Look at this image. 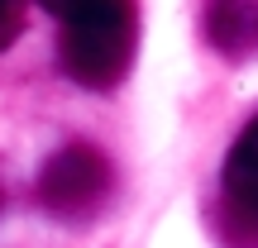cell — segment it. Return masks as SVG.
I'll use <instances>...</instances> for the list:
<instances>
[{
    "mask_svg": "<svg viewBox=\"0 0 258 248\" xmlns=\"http://www.w3.org/2000/svg\"><path fill=\"white\" fill-rule=\"evenodd\" d=\"M53 15L62 19L57 34L62 72L86 91H115L139 53V10L129 0H86V5H53Z\"/></svg>",
    "mask_w": 258,
    "mask_h": 248,
    "instance_id": "1",
    "label": "cell"
},
{
    "mask_svg": "<svg viewBox=\"0 0 258 248\" xmlns=\"http://www.w3.org/2000/svg\"><path fill=\"white\" fill-rule=\"evenodd\" d=\"M115 191V162L96 143L77 138L62 143L43 167H38V201L57 220H86L96 215Z\"/></svg>",
    "mask_w": 258,
    "mask_h": 248,
    "instance_id": "2",
    "label": "cell"
},
{
    "mask_svg": "<svg viewBox=\"0 0 258 248\" xmlns=\"http://www.w3.org/2000/svg\"><path fill=\"white\" fill-rule=\"evenodd\" d=\"M225 201L249 229H258V115L239 129L234 148L225 153Z\"/></svg>",
    "mask_w": 258,
    "mask_h": 248,
    "instance_id": "3",
    "label": "cell"
},
{
    "mask_svg": "<svg viewBox=\"0 0 258 248\" xmlns=\"http://www.w3.org/2000/svg\"><path fill=\"white\" fill-rule=\"evenodd\" d=\"M206 34L234 62L258 53V5H211L206 10Z\"/></svg>",
    "mask_w": 258,
    "mask_h": 248,
    "instance_id": "4",
    "label": "cell"
},
{
    "mask_svg": "<svg viewBox=\"0 0 258 248\" xmlns=\"http://www.w3.org/2000/svg\"><path fill=\"white\" fill-rule=\"evenodd\" d=\"M24 5H19V0H0V53H5L10 43H15L19 34H24Z\"/></svg>",
    "mask_w": 258,
    "mask_h": 248,
    "instance_id": "5",
    "label": "cell"
}]
</instances>
